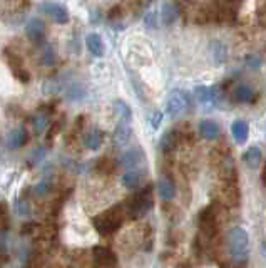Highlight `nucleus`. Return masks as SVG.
Returning <instances> with one entry per match:
<instances>
[{
	"label": "nucleus",
	"instance_id": "2eb2a0df",
	"mask_svg": "<svg viewBox=\"0 0 266 268\" xmlns=\"http://www.w3.org/2000/svg\"><path fill=\"white\" fill-rule=\"evenodd\" d=\"M183 136L179 133L178 129H171L164 133V136L161 138V142H159V147L163 153H172L179 146V142H181Z\"/></svg>",
	"mask_w": 266,
	"mask_h": 268
},
{
	"label": "nucleus",
	"instance_id": "393cba45",
	"mask_svg": "<svg viewBox=\"0 0 266 268\" xmlns=\"http://www.w3.org/2000/svg\"><path fill=\"white\" fill-rule=\"evenodd\" d=\"M96 169H97V173L109 176V174H112L115 171V161L112 158H109V156H102V158L97 159Z\"/></svg>",
	"mask_w": 266,
	"mask_h": 268
},
{
	"label": "nucleus",
	"instance_id": "1a4fd4ad",
	"mask_svg": "<svg viewBox=\"0 0 266 268\" xmlns=\"http://www.w3.org/2000/svg\"><path fill=\"white\" fill-rule=\"evenodd\" d=\"M5 59H7V64L9 67L12 69L14 76L19 79L20 82H28L31 81V74H28V71L24 67V62H22V59L17 54L10 52L9 49H5Z\"/></svg>",
	"mask_w": 266,
	"mask_h": 268
},
{
	"label": "nucleus",
	"instance_id": "423d86ee",
	"mask_svg": "<svg viewBox=\"0 0 266 268\" xmlns=\"http://www.w3.org/2000/svg\"><path fill=\"white\" fill-rule=\"evenodd\" d=\"M189 106V98L184 91L174 89L171 91V94L167 96L166 101V112L169 114L171 117H178L179 114H183L184 111L188 109Z\"/></svg>",
	"mask_w": 266,
	"mask_h": 268
},
{
	"label": "nucleus",
	"instance_id": "9b49d317",
	"mask_svg": "<svg viewBox=\"0 0 266 268\" xmlns=\"http://www.w3.org/2000/svg\"><path fill=\"white\" fill-rule=\"evenodd\" d=\"M194 96L199 101V104H203L206 109H213L219 99L218 87H208V85H198L194 89Z\"/></svg>",
	"mask_w": 266,
	"mask_h": 268
},
{
	"label": "nucleus",
	"instance_id": "c85d7f7f",
	"mask_svg": "<svg viewBox=\"0 0 266 268\" xmlns=\"http://www.w3.org/2000/svg\"><path fill=\"white\" fill-rule=\"evenodd\" d=\"M114 109H115V112L119 114L121 123H131V117H132L131 107L127 106L124 101H115L114 102Z\"/></svg>",
	"mask_w": 266,
	"mask_h": 268
},
{
	"label": "nucleus",
	"instance_id": "f03ea898",
	"mask_svg": "<svg viewBox=\"0 0 266 268\" xmlns=\"http://www.w3.org/2000/svg\"><path fill=\"white\" fill-rule=\"evenodd\" d=\"M153 204H154L153 185H147V186H144L141 191H137L136 195H132L124 203L126 215L129 216L131 220H139L149 213V210L153 208Z\"/></svg>",
	"mask_w": 266,
	"mask_h": 268
},
{
	"label": "nucleus",
	"instance_id": "79ce46f5",
	"mask_svg": "<svg viewBox=\"0 0 266 268\" xmlns=\"http://www.w3.org/2000/svg\"><path fill=\"white\" fill-rule=\"evenodd\" d=\"M144 22H146V25H147L149 28H154L156 24H158V22H156V14H154V12H149L146 17H144Z\"/></svg>",
	"mask_w": 266,
	"mask_h": 268
},
{
	"label": "nucleus",
	"instance_id": "ddd939ff",
	"mask_svg": "<svg viewBox=\"0 0 266 268\" xmlns=\"http://www.w3.org/2000/svg\"><path fill=\"white\" fill-rule=\"evenodd\" d=\"M156 190H158V195L164 203H169L171 199H174V196H176V185H174V181H172L171 176H167V174H163L158 180Z\"/></svg>",
	"mask_w": 266,
	"mask_h": 268
},
{
	"label": "nucleus",
	"instance_id": "bb28decb",
	"mask_svg": "<svg viewBox=\"0 0 266 268\" xmlns=\"http://www.w3.org/2000/svg\"><path fill=\"white\" fill-rule=\"evenodd\" d=\"M211 52H213V57H215L216 64H223V62H226L228 59V49L226 45L219 41H215L211 45Z\"/></svg>",
	"mask_w": 266,
	"mask_h": 268
},
{
	"label": "nucleus",
	"instance_id": "0eeeda50",
	"mask_svg": "<svg viewBox=\"0 0 266 268\" xmlns=\"http://www.w3.org/2000/svg\"><path fill=\"white\" fill-rule=\"evenodd\" d=\"M240 188H238V181H224V185L219 190V204L221 206H238L240 204Z\"/></svg>",
	"mask_w": 266,
	"mask_h": 268
},
{
	"label": "nucleus",
	"instance_id": "4be33fe9",
	"mask_svg": "<svg viewBox=\"0 0 266 268\" xmlns=\"http://www.w3.org/2000/svg\"><path fill=\"white\" fill-rule=\"evenodd\" d=\"M85 45H87L89 52L96 57H102L104 52H106L102 39H101V36H97V34H89V36L85 37Z\"/></svg>",
	"mask_w": 266,
	"mask_h": 268
},
{
	"label": "nucleus",
	"instance_id": "37998d69",
	"mask_svg": "<svg viewBox=\"0 0 266 268\" xmlns=\"http://www.w3.org/2000/svg\"><path fill=\"white\" fill-rule=\"evenodd\" d=\"M261 181H263V185L266 186V166L263 168V173H261Z\"/></svg>",
	"mask_w": 266,
	"mask_h": 268
},
{
	"label": "nucleus",
	"instance_id": "7ed1b4c3",
	"mask_svg": "<svg viewBox=\"0 0 266 268\" xmlns=\"http://www.w3.org/2000/svg\"><path fill=\"white\" fill-rule=\"evenodd\" d=\"M226 245L228 252L236 263L243 265L248 258V252H250V238L245 228L233 226L226 235Z\"/></svg>",
	"mask_w": 266,
	"mask_h": 268
},
{
	"label": "nucleus",
	"instance_id": "c03bdc74",
	"mask_svg": "<svg viewBox=\"0 0 266 268\" xmlns=\"http://www.w3.org/2000/svg\"><path fill=\"white\" fill-rule=\"evenodd\" d=\"M261 252H263L264 258H266V243H263V245H261Z\"/></svg>",
	"mask_w": 266,
	"mask_h": 268
},
{
	"label": "nucleus",
	"instance_id": "a878e982",
	"mask_svg": "<svg viewBox=\"0 0 266 268\" xmlns=\"http://www.w3.org/2000/svg\"><path fill=\"white\" fill-rule=\"evenodd\" d=\"M44 252L42 250H32L31 253L27 256V261H25V268H42L44 266Z\"/></svg>",
	"mask_w": 266,
	"mask_h": 268
},
{
	"label": "nucleus",
	"instance_id": "f8f14e48",
	"mask_svg": "<svg viewBox=\"0 0 266 268\" xmlns=\"http://www.w3.org/2000/svg\"><path fill=\"white\" fill-rule=\"evenodd\" d=\"M39 10L44 12L45 15H49L52 20L57 22V24H66L69 22V14L67 10L62 7L59 4H54V2H44L39 5Z\"/></svg>",
	"mask_w": 266,
	"mask_h": 268
},
{
	"label": "nucleus",
	"instance_id": "e433bc0d",
	"mask_svg": "<svg viewBox=\"0 0 266 268\" xmlns=\"http://www.w3.org/2000/svg\"><path fill=\"white\" fill-rule=\"evenodd\" d=\"M62 126H64V123H62V121L52 124L50 129L47 131V141H52V139H54V138H55V134H59V133H61Z\"/></svg>",
	"mask_w": 266,
	"mask_h": 268
},
{
	"label": "nucleus",
	"instance_id": "4468645a",
	"mask_svg": "<svg viewBox=\"0 0 266 268\" xmlns=\"http://www.w3.org/2000/svg\"><path fill=\"white\" fill-rule=\"evenodd\" d=\"M25 34H27V37L31 39L32 42H42V39L45 36V25H44V22L40 20V19H31L27 22V25H25Z\"/></svg>",
	"mask_w": 266,
	"mask_h": 268
},
{
	"label": "nucleus",
	"instance_id": "aec40b11",
	"mask_svg": "<svg viewBox=\"0 0 266 268\" xmlns=\"http://www.w3.org/2000/svg\"><path fill=\"white\" fill-rule=\"evenodd\" d=\"M131 136H132V129L129 126V123H119V126L115 128V131H114L115 146L124 147L127 142L131 141Z\"/></svg>",
	"mask_w": 266,
	"mask_h": 268
},
{
	"label": "nucleus",
	"instance_id": "a19ab883",
	"mask_svg": "<svg viewBox=\"0 0 266 268\" xmlns=\"http://www.w3.org/2000/svg\"><path fill=\"white\" fill-rule=\"evenodd\" d=\"M39 230V225L37 223H25L24 226H22V235H31V233H36Z\"/></svg>",
	"mask_w": 266,
	"mask_h": 268
},
{
	"label": "nucleus",
	"instance_id": "c9c22d12",
	"mask_svg": "<svg viewBox=\"0 0 266 268\" xmlns=\"http://www.w3.org/2000/svg\"><path fill=\"white\" fill-rule=\"evenodd\" d=\"M149 123H151V128L153 129H158L161 126V123H163V112H161V111H154L151 114V117H149Z\"/></svg>",
	"mask_w": 266,
	"mask_h": 268
},
{
	"label": "nucleus",
	"instance_id": "5701e85b",
	"mask_svg": "<svg viewBox=\"0 0 266 268\" xmlns=\"http://www.w3.org/2000/svg\"><path fill=\"white\" fill-rule=\"evenodd\" d=\"M82 142H84V146L87 147V150L97 151L101 147V144H102V133H101V131H97V129H92V131H89L87 134H84Z\"/></svg>",
	"mask_w": 266,
	"mask_h": 268
},
{
	"label": "nucleus",
	"instance_id": "6ab92c4d",
	"mask_svg": "<svg viewBox=\"0 0 266 268\" xmlns=\"http://www.w3.org/2000/svg\"><path fill=\"white\" fill-rule=\"evenodd\" d=\"M254 98H256L254 91L250 87V85H246V84L236 85L234 91H233V99L236 102H240V104H248V102H253Z\"/></svg>",
	"mask_w": 266,
	"mask_h": 268
},
{
	"label": "nucleus",
	"instance_id": "2f4dec72",
	"mask_svg": "<svg viewBox=\"0 0 266 268\" xmlns=\"http://www.w3.org/2000/svg\"><path fill=\"white\" fill-rule=\"evenodd\" d=\"M32 123H34V128H36V133L40 134L45 128H47V114H45V112L34 114Z\"/></svg>",
	"mask_w": 266,
	"mask_h": 268
},
{
	"label": "nucleus",
	"instance_id": "f257e3e1",
	"mask_svg": "<svg viewBox=\"0 0 266 268\" xmlns=\"http://www.w3.org/2000/svg\"><path fill=\"white\" fill-rule=\"evenodd\" d=\"M126 216L127 215H126L124 203H119L115 206L106 210V212H102L101 215L94 216L92 218V225H94L96 231L101 236H111L123 226Z\"/></svg>",
	"mask_w": 266,
	"mask_h": 268
},
{
	"label": "nucleus",
	"instance_id": "f704fd0d",
	"mask_svg": "<svg viewBox=\"0 0 266 268\" xmlns=\"http://www.w3.org/2000/svg\"><path fill=\"white\" fill-rule=\"evenodd\" d=\"M7 225H9L7 203H0V230H5Z\"/></svg>",
	"mask_w": 266,
	"mask_h": 268
},
{
	"label": "nucleus",
	"instance_id": "cd10ccee",
	"mask_svg": "<svg viewBox=\"0 0 266 268\" xmlns=\"http://www.w3.org/2000/svg\"><path fill=\"white\" fill-rule=\"evenodd\" d=\"M141 185V173L139 171H127L123 176V186L127 190H136Z\"/></svg>",
	"mask_w": 266,
	"mask_h": 268
},
{
	"label": "nucleus",
	"instance_id": "ea45409f",
	"mask_svg": "<svg viewBox=\"0 0 266 268\" xmlns=\"http://www.w3.org/2000/svg\"><path fill=\"white\" fill-rule=\"evenodd\" d=\"M34 191H36L37 196L47 195V191H49V181H40V183L36 188H34Z\"/></svg>",
	"mask_w": 266,
	"mask_h": 268
},
{
	"label": "nucleus",
	"instance_id": "473e14b6",
	"mask_svg": "<svg viewBox=\"0 0 266 268\" xmlns=\"http://www.w3.org/2000/svg\"><path fill=\"white\" fill-rule=\"evenodd\" d=\"M67 98L72 99V101H79L84 98V87L80 84H72L71 87L67 89Z\"/></svg>",
	"mask_w": 266,
	"mask_h": 268
},
{
	"label": "nucleus",
	"instance_id": "c756f323",
	"mask_svg": "<svg viewBox=\"0 0 266 268\" xmlns=\"http://www.w3.org/2000/svg\"><path fill=\"white\" fill-rule=\"evenodd\" d=\"M28 0H5V7L12 15L22 14L27 9Z\"/></svg>",
	"mask_w": 266,
	"mask_h": 268
},
{
	"label": "nucleus",
	"instance_id": "72a5a7b5",
	"mask_svg": "<svg viewBox=\"0 0 266 268\" xmlns=\"http://www.w3.org/2000/svg\"><path fill=\"white\" fill-rule=\"evenodd\" d=\"M42 64L44 66H54L55 64V54H54V49H52L50 45H45L42 50Z\"/></svg>",
	"mask_w": 266,
	"mask_h": 268
},
{
	"label": "nucleus",
	"instance_id": "a211bd4d",
	"mask_svg": "<svg viewBox=\"0 0 266 268\" xmlns=\"http://www.w3.org/2000/svg\"><path fill=\"white\" fill-rule=\"evenodd\" d=\"M261 161H263V155L258 146H250L245 153H243V163H245L248 168L256 169L259 168Z\"/></svg>",
	"mask_w": 266,
	"mask_h": 268
},
{
	"label": "nucleus",
	"instance_id": "dca6fc26",
	"mask_svg": "<svg viewBox=\"0 0 266 268\" xmlns=\"http://www.w3.org/2000/svg\"><path fill=\"white\" fill-rule=\"evenodd\" d=\"M198 131L203 139L213 141L219 136V124L215 119H203V121L198 124Z\"/></svg>",
	"mask_w": 266,
	"mask_h": 268
},
{
	"label": "nucleus",
	"instance_id": "20e7f679",
	"mask_svg": "<svg viewBox=\"0 0 266 268\" xmlns=\"http://www.w3.org/2000/svg\"><path fill=\"white\" fill-rule=\"evenodd\" d=\"M219 203H211L208 204L206 208H203L198 215V226L201 235H204L208 240H213L218 233V226H219Z\"/></svg>",
	"mask_w": 266,
	"mask_h": 268
},
{
	"label": "nucleus",
	"instance_id": "f3484780",
	"mask_svg": "<svg viewBox=\"0 0 266 268\" xmlns=\"http://www.w3.org/2000/svg\"><path fill=\"white\" fill-rule=\"evenodd\" d=\"M231 134L236 141V144H245L248 139V134H250V128H248V123L243 121V119H236L231 124Z\"/></svg>",
	"mask_w": 266,
	"mask_h": 268
},
{
	"label": "nucleus",
	"instance_id": "412c9836",
	"mask_svg": "<svg viewBox=\"0 0 266 268\" xmlns=\"http://www.w3.org/2000/svg\"><path fill=\"white\" fill-rule=\"evenodd\" d=\"M27 141H28V134H27L25 128L24 126H19V128H15L12 133L9 134L7 144H9V147H12V150H17V147L24 146Z\"/></svg>",
	"mask_w": 266,
	"mask_h": 268
},
{
	"label": "nucleus",
	"instance_id": "9d476101",
	"mask_svg": "<svg viewBox=\"0 0 266 268\" xmlns=\"http://www.w3.org/2000/svg\"><path fill=\"white\" fill-rule=\"evenodd\" d=\"M144 163H146V156H144L141 147H132L121 156V164L127 171H137V168H141Z\"/></svg>",
	"mask_w": 266,
	"mask_h": 268
},
{
	"label": "nucleus",
	"instance_id": "4c0bfd02",
	"mask_svg": "<svg viewBox=\"0 0 266 268\" xmlns=\"http://www.w3.org/2000/svg\"><path fill=\"white\" fill-rule=\"evenodd\" d=\"M9 250V235L5 230H0V253H7Z\"/></svg>",
	"mask_w": 266,
	"mask_h": 268
},
{
	"label": "nucleus",
	"instance_id": "6e6552de",
	"mask_svg": "<svg viewBox=\"0 0 266 268\" xmlns=\"http://www.w3.org/2000/svg\"><path fill=\"white\" fill-rule=\"evenodd\" d=\"M92 256H94V261L99 268H115L117 266V255L107 247L97 245V247L92 248Z\"/></svg>",
	"mask_w": 266,
	"mask_h": 268
},
{
	"label": "nucleus",
	"instance_id": "39448f33",
	"mask_svg": "<svg viewBox=\"0 0 266 268\" xmlns=\"http://www.w3.org/2000/svg\"><path fill=\"white\" fill-rule=\"evenodd\" d=\"M179 15H184L188 20L194 22V24H204L208 20V10L203 5L196 4L194 0H181L179 2Z\"/></svg>",
	"mask_w": 266,
	"mask_h": 268
},
{
	"label": "nucleus",
	"instance_id": "7c9ffc66",
	"mask_svg": "<svg viewBox=\"0 0 266 268\" xmlns=\"http://www.w3.org/2000/svg\"><path fill=\"white\" fill-rule=\"evenodd\" d=\"M15 212L17 215H20V216H28L32 212V204L31 201H28L27 198H19V199H15Z\"/></svg>",
	"mask_w": 266,
	"mask_h": 268
},
{
	"label": "nucleus",
	"instance_id": "b1692460",
	"mask_svg": "<svg viewBox=\"0 0 266 268\" xmlns=\"http://www.w3.org/2000/svg\"><path fill=\"white\" fill-rule=\"evenodd\" d=\"M163 24L164 25H172L174 22L178 20V17H179V9H178V5L176 4H172V2H167L163 5Z\"/></svg>",
	"mask_w": 266,
	"mask_h": 268
},
{
	"label": "nucleus",
	"instance_id": "58836bf2",
	"mask_svg": "<svg viewBox=\"0 0 266 268\" xmlns=\"http://www.w3.org/2000/svg\"><path fill=\"white\" fill-rule=\"evenodd\" d=\"M246 66L256 71V69H259V66H261V59H259L258 55H248L246 57Z\"/></svg>",
	"mask_w": 266,
	"mask_h": 268
}]
</instances>
